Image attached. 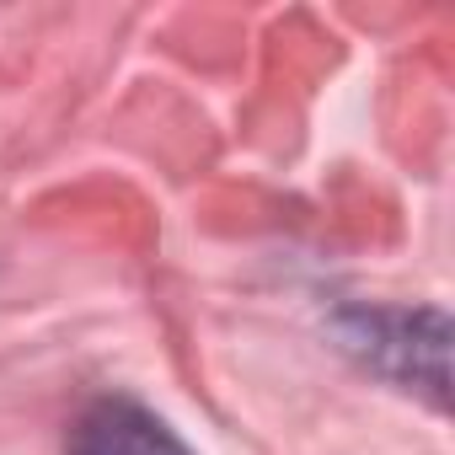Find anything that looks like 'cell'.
Listing matches in <instances>:
<instances>
[{
    "label": "cell",
    "instance_id": "6da1fadb",
    "mask_svg": "<svg viewBox=\"0 0 455 455\" xmlns=\"http://www.w3.org/2000/svg\"><path fill=\"white\" fill-rule=\"evenodd\" d=\"M338 338L343 348L370 364L375 375L396 380V386H418L434 402H444V311L423 306V311H402V306H354L338 316Z\"/></svg>",
    "mask_w": 455,
    "mask_h": 455
},
{
    "label": "cell",
    "instance_id": "7a4b0ae2",
    "mask_svg": "<svg viewBox=\"0 0 455 455\" xmlns=\"http://www.w3.org/2000/svg\"><path fill=\"white\" fill-rule=\"evenodd\" d=\"M70 455H188V444L140 402L108 396L81 412L70 434Z\"/></svg>",
    "mask_w": 455,
    "mask_h": 455
}]
</instances>
